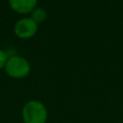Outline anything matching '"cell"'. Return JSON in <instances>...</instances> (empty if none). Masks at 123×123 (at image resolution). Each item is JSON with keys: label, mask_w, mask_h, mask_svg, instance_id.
<instances>
[{"label": "cell", "mask_w": 123, "mask_h": 123, "mask_svg": "<svg viewBox=\"0 0 123 123\" xmlns=\"http://www.w3.org/2000/svg\"><path fill=\"white\" fill-rule=\"evenodd\" d=\"M4 68L9 76L15 79H21L28 76L31 70V65L25 58L15 55L8 58Z\"/></svg>", "instance_id": "obj_2"}, {"label": "cell", "mask_w": 123, "mask_h": 123, "mask_svg": "<svg viewBox=\"0 0 123 123\" xmlns=\"http://www.w3.org/2000/svg\"><path fill=\"white\" fill-rule=\"evenodd\" d=\"M37 30V23L31 17H24L19 19L14 25V33L21 38H29L33 37Z\"/></svg>", "instance_id": "obj_3"}, {"label": "cell", "mask_w": 123, "mask_h": 123, "mask_svg": "<svg viewBox=\"0 0 123 123\" xmlns=\"http://www.w3.org/2000/svg\"><path fill=\"white\" fill-rule=\"evenodd\" d=\"M8 60V55L5 51H3L2 49H0V69L5 67V64L7 62Z\"/></svg>", "instance_id": "obj_6"}, {"label": "cell", "mask_w": 123, "mask_h": 123, "mask_svg": "<svg viewBox=\"0 0 123 123\" xmlns=\"http://www.w3.org/2000/svg\"><path fill=\"white\" fill-rule=\"evenodd\" d=\"M37 0H9V4L12 10L20 13L32 12L37 5Z\"/></svg>", "instance_id": "obj_4"}, {"label": "cell", "mask_w": 123, "mask_h": 123, "mask_svg": "<svg viewBox=\"0 0 123 123\" xmlns=\"http://www.w3.org/2000/svg\"><path fill=\"white\" fill-rule=\"evenodd\" d=\"M47 16V12L43 8H36L32 11V16L31 18L36 22V23H40L42 22Z\"/></svg>", "instance_id": "obj_5"}, {"label": "cell", "mask_w": 123, "mask_h": 123, "mask_svg": "<svg viewBox=\"0 0 123 123\" xmlns=\"http://www.w3.org/2000/svg\"><path fill=\"white\" fill-rule=\"evenodd\" d=\"M47 117V109L40 101H28L22 109V119L24 123H46Z\"/></svg>", "instance_id": "obj_1"}]
</instances>
